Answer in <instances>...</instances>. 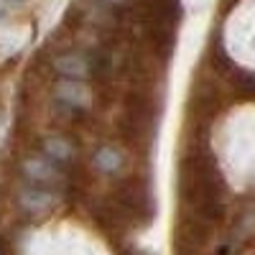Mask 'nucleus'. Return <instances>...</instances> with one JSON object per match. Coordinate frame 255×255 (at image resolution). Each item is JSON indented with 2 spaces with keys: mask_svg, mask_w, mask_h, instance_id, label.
<instances>
[{
  "mask_svg": "<svg viewBox=\"0 0 255 255\" xmlns=\"http://www.w3.org/2000/svg\"><path fill=\"white\" fill-rule=\"evenodd\" d=\"M120 163H123V158H120V153L115 151V148H100L97 156H95V166L102 168V171H108V174H113L115 168H120Z\"/></svg>",
  "mask_w": 255,
  "mask_h": 255,
  "instance_id": "5",
  "label": "nucleus"
},
{
  "mask_svg": "<svg viewBox=\"0 0 255 255\" xmlns=\"http://www.w3.org/2000/svg\"><path fill=\"white\" fill-rule=\"evenodd\" d=\"M44 156L46 158H51L54 163H67V161H72L74 158V145L69 143V140H64V138H49V140H44Z\"/></svg>",
  "mask_w": 255,
  "mask_h": 255,
  "instance_id": "2",
  "label": "nucleus"
},
{
  "mask_svg": "<svg viewBox=\"0 0 255 255\" xmlns=\"http://www.w3.org/2000/svg\"><path fill=\"white\" fill-rule=\"evenodd\" d=\"M23 174L28 176V181H33L38 189H59L64 184V174L59 163H54L46 156H38L23 163Z\"/></svg>",
  "mask_w": 255,
  "mask_h": 255,
  "instance_id": "1",
  "label": "nucleus"
},
{
  "mask_svg": "<svg viewBox=\"0 0 255 255\" xmlns=\"http://www.w3.org/2000/svg\"><path fill=\"white\" fill-rule=\"evenodd\" d=\"M56 72L64 74V77H69V79H79L87 72H92V64L84 61L82 56H61L56 61Z\"/></svg>",
  "mask_w": 255,
  "mask_h": 255,
  "instance_id": "3",
  "label": "nucleus"
},
{
  "mask_svg": "<svg viewBox=\"0 0 255 255\" xmlns=\"http://www.w3.org/2000/svg\"><path fill=\"white\" fill-rule=\"evenodd\" d=\"M15 3H18V0H15Z\"/></svg>",
  "mask_w": 255,
  "mask_h": 255,
  "instance_id": "6",
  "label": "nucleus"
},
{
  "mask_svg": "<svg viewBox=\"0 0 255 255\" xmlns=\"http://www.w3.org/2000/svg\"><path fill=\"white\" fill-rule=\"evenodd\" d=\"M20 199H23V204L28 207V209H33V212H38V209H49L51 204H54V194L49 189H31V191H23L20 194Z\"/></svg>",
  "mask_w": 255,
  "mask_h": 255,
  "instance_id": "4",
  "label": "nucleus"
}]
</instances>
